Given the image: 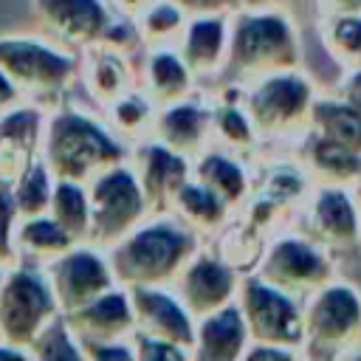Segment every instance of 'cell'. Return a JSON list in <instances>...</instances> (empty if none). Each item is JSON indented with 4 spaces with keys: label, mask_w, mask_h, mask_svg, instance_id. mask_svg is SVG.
<instances>
[{
    "label": "cell",
    "mask_w": 361,
    "mask_h": 361,
    "mask_svg": "<svg viewBox=\"0 0 361 361\" xmlns=\"http://www.w3.org/2000/svg\"><path fill=\"white\" fill-rule=\"evenodd\" d=\"M248 327L243 319V310L234 302L223 305L220 310L203 316L195 322V344L192 358L200 361H237L243 358L248 347Z\"/></svg>",
    "instance_id": "cell-22"
},
{
    "label": "cell",
    "mask_w": 361,
    "mask_h": 361,
    "mask_svg": "<svg viewBox=\"0 0 361 361\" xmlns=\"http://www.w3.org/2000/svg\"><path fill=\"white\" fill-rule=\"evenodd\" d=\"M130 166L141 183L149 214H164L172 209L178 189L192 178V161L155 138H144L130 149Z\"/></svg>",
    "instance_id": "cell-16"
},
{
    "label": "cell",
    "mask_w": 361,
    "mask_h": 361,
    "mask_svg": "<svg viewBox=\"0 0 361 361\" xmlns=\"http://www.w3.org/2000/svg\"><path fill=\"white\" fill-rule=\"evenodd\" d=\"M31 11L48 39L76 54L96 45L116 17L107 0H31Z\"/></svg>",
    "instance_id": "cell-14"
},
{
    "label": "cell",
    "mask_w": 361,
    "mask_h": 361,
    "mask_svg": "<svg viewBox=\"0 0 361 361\" xmlns=\"http://www.w3.org/2000/svg\"><path fill=\"white\" fill-rule=\"evenodd\" d=\"M79 85L93 99V107L102 113L121 93L135 87V59L110 45H90L79 51Z\"/></svg>",
    "instance_id": "cell-20"
},
{
    "label": "cell",
    "mask_w": 361,
    "mask_h": 361,
    "mask_svg": "<svg viewBox=\"0 0 361 361\" xmlns=\"http://www.w3.org/2000/svg\"><path fill=\"white\" fill-rule=\"evenodd\" d=\"M0 71L31 104H54L79 85V54L54 39L0 37Z\"/></svg>",
    "instance_id": "cell-5"
},
{
    "label": "cell",
    "mask_w": 361,
    "mask_h": 361,
    "mask_svg": "<svg viewBox=\"0 0 361 361\" xmlns=\"http://www.w3.org/2000/svg\"><path fill=\"white\" fill-rule=\"evenodd\" d=\"M51 192H54V175L45 166V161L37 155L31 161V166L20 175V180L11 186V197H14L17 214L20 217L45 214L48 203H51Z\"/></svg>",
    "instance_id": "cell-33"
},
{
    "label": "cell",
    "mask_w": 361,
    "mask_h": 361,
    "mask_svg": "<svg viewBox=\"0 0 361 361\" xmlns=\"http://www.w3.org/2000/svg\"><path fill=\"white\" fill-rule=\"evenodd\" d=\"M228 23L231 14H200L186 20L175 48L197 82L223 73V62L228 51Z\"/></svg>",
    "instance_id": "cell-21"
},
{
    "label": "cell",
    "mask_w": 361,
    "mask_h": 361,
    "mask_svg": "<svg viewBox=\"0 0 361 361\" xmlns=\"http://www.w3.org/2000/svg\"><path fill=\"white\" fill-rule=\"evenodd\" d=\"M240 276L243 274L231 262H226L214 251V245L212 248L200 245L197 254L183 265V271L175 276L169 288L178 293L189 316L197 322L237 299Z\"/></svg>",
    "instance_id": "cell-13"
},
{
    "label": "cell",
    "mask_w": 361,
    "mask_h": 361,
    "mask_svg": "<svg viewBox=\"0 0 361 361\" xmlns=\"http://www.w3.org/2000/svg\"><path fill=\"white\" fill-rule=\"evenodd\" d=\"M307 130L353 152H361V113L344 104L338 96H316Z\"/></svg>",
    "instance_id": "cell-29"
},
{
    "label": "cell",
    "mask_w": 361,
    "mask_h": 361,
    "mask_svg": "<svg viewBox=\"0 0 361 361\" xmlns=\"http://www.w3.org/2000/svg\"><path fill=\"white\" fill-rule=\"evenodd\" d=\"M192 178L209 186L234 212H240L251 195V178L245 161L217 144H212L197 158H192Z\"/></svg>",
    "instance_id": "cell-24"
},
{
    "label": "cell",
    "mask_w": 361,
    "mask_h": 361,
    "mask_svg": "<svg viewBox=\"0 0 361 361\" xmlns=\"http://www.w3.org/2000/svg\"><path fill=\"white\" fill-rule=\"evenodd\" d=\"M127 293H130L133 319H135L133 336L178 344L192 358L195 319L189 316L178 293L169 285H135V288H127Z\"/></svg>",
    "instance_id": "cell-15"
},
{
    "label": "cell",
    "mask_w": 361,
    "mask_h": 361,
    "mask_svg": "<svg viewBox=\"0 0 361 361\" xmlns=\"http://www.w3.org/2000/svg\"><path fill=\"white\" fill-rule=\"evenodd\" d=\"M186 17H200V14H234L243 8V0H175Z\"/></svg>",
    "instance_id": "cell-35"
},
{
    "label": "cell",
    "mask_w": 361,
    "mask_h": 361,
    "mask_svg": "<svg viewBox=\"0 0 361 361\" xmlns=\"http://www.w3.org/2000/svg\"><path fill=\"white\" fill-rule=\"evenodd\" d=\"M56 313L62 310L54 299L45 265L23 262V259L14 262L0 285V341L28 350L34 336Z\"/></svg>",
    "instance_id": "cell-8"
},
{
    "label": "cell",
    "mask_w": 361,
    "mask_h": 361,
    "mask_svg": "<svg viewBox=\"0 0 361 361\" xmlns=\"http://www.w3.org/2000/svg\"><path fill=\"white\" fill-rule=\"evenodd\" d=\"M87 200H90L87 243L102 251L110 248L113 243H118L144 217H149V206H147L141 183L130 166V158L124 164H116V166L99 172L87 183Z\"/></svg>",
    "instance_id": "cell-9"
},
{
    "label": "cell",
    "mask_w": 361,
    "mask_h": 361,
    "mask_svg": "<svg viewBox=\"0 0 361 361\" xmlns=\"http://www.w3.org/2000/svg\"><path fill=\"white\" fill-rule=\"evenodd\" d=\"M155 102L135 85L127 93H121L116 102H110L102 110V118L107 121V127L124 138L130 147L149 138L152 135V121H155Z\"/></svg>",
    "instance_id": "cell-28"
},
{
    "label": "cell",
    "mask_w": 361,
    "mask_h": 361,
    "mask_svg": "<svg viewBox=\"0 0 361 361\" xmlns=\"http://www.w3.org/2000/svg\"><path fill=\"white\" fill-rule=\"evenodd\" d=\"M285 0H243V6H282Z\"/></svg>",
    "instance_id": "cell-40"
},
{
    "label": "cell",
    "mask_w": 361,
    "mask_h": 361,
    "mask_svg": "<svg viewBox=\"0 0 361 361\" xmlns=\"http://www.w3.org/2000/svg\"><path fill=\"white\" fill-rule=\"evenodd\" d=\"M62 316H65L71 333L76 336V341L82 347V355L93 344L133 341V333H135L130 293L121 285L107 288L104 293H99L87 305H82V307H76L71 313H62Z\"/></svg>",
    "instance_id": "cell-17"
},
{
    "label": "cell",
    "mask_w": 361,
    "mask_h": 361,
    "mask_svg": "<svg viewBox=\"0 0 361 361\" xmlns=\"http://www.w3.org/2000/svg\"><path fill=\"white\" fill-rule=\"evenodd\" d=\"M31 358H82V347L62 313H56L28 344Z\"/></svg>",
    "instance_id": "cell-34"
},
{
    "label": "cell",
    "mask_w": 361,
    "mask_h": 361,
    "mask_svg": "<svg viewBox=\"0 0 361 361\" xmlns=\"http://www.w3.org/2000/svg\"><path fill=\"white\" fill-rule=\"evenodd\" d=\"M319 6V14L327 17V14H355L361 11V0H316Z\"/></svg>",
    "instance_id": "cell-38"
},
{
    "label": "cell",
    "mask_w": 361,
    "mask_h": 361,
    "mask_svg": "<svg viewBox=\"0 0 361 361\" xmlns=\"http://www.w3.org/2000/svg\"><path fill=\"white\" fill-rule=\"evenodd\" d=\"M200 245V234L172 212H164L144 217L118 243L104 248V257L121 288L172 285Z\"/></svg>",
    "instance_id": "cell-2"
},
{
    "label": "cell",
    "mask_w": 361,
    "mask_h": 361,
    "mask_svg": "<svg viewBox=\"0 0 361 361\" xmlns=\"http://www.w3.org/2000/svg\"><path fill=\"white\" fill-rule=\"evenodd\" d=\"M293 68H302V42L282 6H243L231 14L228 51L220 76L245 85Z\"/></svg>",
    "instance_id": "cell-3"
},
{
    "label": "cell",
    "mask_w": 361,
    "mask_h": 361,
    "mask_svg": "<svg viewBox=\"0 0 361 361\" xmlns=\"http://www.w3.org/2000/svg\"><path fill=\"white\" fill-rule=\"evenodd\" d=\"M20 102H25L23 99V93H20V87L0 71V113H6V110H11V107H17Z\"/></svg>",
    "instance_id": "cell-37"
},
{
    "label": "cell",
    "mask_w": 361,
    "mask_h": 361,
    "mask_svg": "<svg viewBox=\"0 0 361 361\" xmlns=\"http://www.w3.org/2000/svg\"><path fill=\"white\" fill-rule=\"evenodd\" d=\"M135 85L155 102V107L180 102L197 90V79L175 45L141 48L135 62Z\"/></svg>",
    "instance_id": "cell-19"
},
{
    "label": "cell",
    "mask_w": 361,
    "mask_h": 361,
    "mask_svg": "<svg viewBox=\"0 0 361 361\" xmlns=\"http://www.w3.org/2000/svg\"><path fill=\"white\" fill-rule=\"evenodd\" d=\"M175 217H180L195 234H200V240L203 243H212L231 220H234V209H228L209 186H203L200 180H195V178H189L180 189H178V195H175V200H172V209H169Z\"/></svg>",
    "instance_id": "cell-25"
},
{
    "label": "cell",
    "mask_w": 361,
    "mask_h": 361,
    "mask_svg": "<svg viewBox=\"0 0 361 361\" xmlns=\"http://www.w3.org/2000/svg\"><path fill=\"white\" fill-rule=\"evenodd\" d=\"M71 245H76V240L48 212L45 214H34V217H20L17 226H14L17 262L23 259V262L48 265L54 257H59Z\"/></svg>",
    "instance_id": "cell-26"
},
{
    "label": "cell",
    "mask_w": 361,
    "mask_h": 361,
    "mask_svg": "<svg viewBox=\"0 0 361 361\" xmlns=\"http://www.w3.org/2000/svg\"><path fill=\"white\" fill-rule=\"evenodd\" d=\"M110 6H113V11L116 14H124V17H135L149 0H107Z\"/></svg>",
    "instance_id": "cell-39"
},
{
    "label": "cell",
    "mask_w": 361,
    "mask_h": 361,
    "mask_svg": "<svg viewBox=\"0 0 361 361\" xmlns=\"http://www.w3.org/2000/svg\"><path fill=\"white\" fill-rule=\"evenodd\" d=\"M212 133H214V144L234 152L237 158L248 161L254 158V152L262 147L245 107L243 99H220L214 96L212 102Z\"/></svg>",
    "instance_id": "cell-27"
},
{
    "label": "cell",
    "mask_w": 361,
    "mask_h": 361,
    "mask_svg": "<svg viewBox=\"0 0 361 361\" xmlns=\"http://www.w3.org/2000/svg\"><path fill=\"white\" fill-rule=\"evenodd\" d=\"M251 271L268 285L305 302L313 290L336 279V257L305 234H299L296 228H288L276 231L265 243Z\"/></svg>",
    "instance_id": "cell-7"
},
{
    "label": "cell",
    "mask_w": 361,
    "mask_h": 361,
    "mask_svg": "<svg viewBox=\"0 0 361 361\" xmlns=\"http://www.w3.org/2000/svg\"><path fill=\"white\" fill-rule=\"evenodd\" d=\"M322 42L341 71L361 68V11L322 17Z\"/></svg>",
    "instance_id": "cell-32"
},
{
    "label": "cell",
    "mask_w": 361,
    "mask_h": 361,
    "mask_svg": "<svg viewBox=\"0 0 361 361\" xmlns=\"http://www.w3.org/2000/svg\"><path fill=\"white\" fill-rule=\"evenodd\" d=\"M353 192H355V203H358V212H361V183L353 186Z\"/></svg>",
    "instance_id": "cell-41"
},
{
    "label": "cell",
    "mask_w": 361,
    "mask_h": 361,
    "mask_svg": "<svg viewBox=\"0 0 361 361\" xmlns=\"http://www.w3.org/2000/svg\"><path fill=\"white\" fill-rule=\"evenodd\" d=\"M319 90L302 71H279L243 85V107L259 141L296 144L310 127V110Z\"/></svg>",
    "instance_id": "cell-4"
},
{
    "label": "cell",
    "mask_w": 361,
    "mask_h": 361,
    "mask_svg": "<svg viewBox=\"0 0 361 361\" xmlns=\"http://www.w3.org/2000/svg\"><path fill=\"white\" fill-rule=\"evenodd\" d=\"M149 138H155L164 147L186 155L189 161L197 158L203 149H209L214 144L212 102H203V99H197L192 93V96H186L180 102L158 107Z\"/></svg>",
    "instance_id": "cell-18"
},
{
    "label": "cell",
    "mask_w": 361,
    "mask_h": 361,
    "mask_svg": "<svg viewBox=\"0 0 361 361\" xmlns=\"http://www.w3.org/2000/svg\"><path fill=\"white\" fill-rule=\"evenodd\" d=\"M48 214L76 243H87V231H90V200H87V186L85 183L56 180L54 178V192H51Z\"/></svg>",
    "instance_id": "cell-30"
},
{
    "label": "cell",
    "mask_w": 361,
    "mask_h": 361,
    "mask_svg": "<svg viewBox=\"0 0 361 361\" xmlns=\"http://www.w3.org/2000/svg\"><path fill=\"white\" fill-rule=\"evenodd\" d=\"M45 274L62 313H71L104 293L107 288L118 285L104 251L90 243H76L59 257H54L45 265Z\"/></svg>",
    "instance_id": "cell-12"
},
{
    "label": "cell",
    "mask_w": 361,
    "mask_h": 361,
    "mask_svg": "<svg viewBox=\"0 0 361 361\" xmlns=\"http://www.w3.org/2000/svg\"><path fill=\"white\" fill-rule=\"evenodd\" d=\"M6 271H8V268H6L3 262H0V285H3V276H6Z\"/></svg>",
    "instance_id": "cell-42"
},
{
    "label": "cell",
    "mask_w": 361,
    "mask_h": 361,
    "mask_svg": "<svg viewBox=\"0 0 361 361\" xmlns=\"http://www.w3.org/2000/svg\"><path fill=\"white\" fill-rule=\"evenodd\" d=\"M130 149L133 147L107 127L99 110L54 107L45 116L39 158L56 180L87 186L99 172L124 164Z\"/></svg>",
    "instance_id": "cell-1"
},
{
    "label": "cell",
    "mask_w": 361,
    "mask_h": 361,
    "mask_svg": "<svg viewBox=\"0 0 361 361\" xmlns=\"http://www.w3.org/2000/svg\"><path fill=\"white\" fill-rule=\"evenodd\" d=\"M237 305L243 310L248 338L259 344H282L293 347L305 355V324H302V299L268 285L254 271L240 276Z\"/></svg>",
    "instance_id": "cell-11"
},
{
    "label": "cell",
    "mask_w": 361,
    "mask_h": 361,
    "mask_svg": "<svg viewBox=\"0 0 361 361\" xmlns=\"http://www.w3.org/2000/svg\"><path fill=\"white\" fill-rule=\"evenodd\" d=\"M186 20H189L186 11H183L175 0H149V3L133 17L144 48L178 45Z\"/></svg>",
    "instance_id": "cell-31"
},
{
    "label": "cell",
    "mask_w": 361,
    "mask_h": 361,
    "mask_svg": "<svg viewBox=\"0 0 361 361\" xmlns=\"http://www.w3.org/2000/svg\"><path fill=\"white\" fill-rule=\"evenodd\" d=\"M296 228L333 257L361 248V212L353 186L310 183L296 206Z\"/></svg>",
    "instance_id": "cell-10"
},
{
    "label": "cell",
    "mask_w": 361,
    "mask_h": 361,
    "mask_svg": "<svg viewBox=\"0 0 361 361\" xmlns=\"http://www.w3.org/2000/svg\"><path fill=\"white\" fill-rule=\"evenodd\" d=\"M336 96L350 104L353 110L361 113V68H353V71H344L341 73V82L336 87Z\"/></svg>",
    "instance_id": "cell-36"
},
{
    "label": "cell",
    "mask_w": 361,
    "mask_h": 361,
    "mask_svg": "<svg viewBox=\"0 0 361 361\" xmlns=\"http://www.w3.org/2000/svg\"><path fill=\"white\" fill-rule=\"evenodd\" d=\"M305 355H350L361 344V290L330 279L302 302Z\"/></svg>",
    "instance_id": "cell-6"
},
{
    "label": "cell",
    "mask_w": 361,
    "mask_h": 361,
    "mask_svg": "<svg viewBox=\"0 0 361 361\" xmlns=\"http://www.w3.org/2000/svg\"><path fill=\"white\" fill-rule=\"evenodd\" d=\"M296 149H299L296 161L307 172L310 183H333V186L361 183V152H353L310 130L296 141Z\"/></svg>",
    "instance_id": "cell-23"
}]
</instances>
